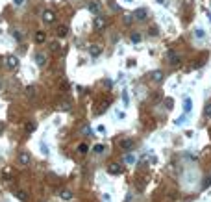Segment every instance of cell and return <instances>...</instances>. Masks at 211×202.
I'll return each instance as SVG.
<instances>
[{"label": "cell", "instance_id": "obj_1", "mask_svg": "<svg viewBox=\"0 0 211 202\" xmlns=\"http://www.w3.org/2000/svg\"><path fill=\"white\" fill-rule=\"evenodd\" d=\"M167 58H169V63L172 65V67H176V65H180V61H182V58H180V54H178V52H174V50H169Z\"/></svg>", "mask_w": 211, "mask_h": 202}, {"label": "cell", "instance_id": "obj_2", "mask_svg": "<svg viewBox=\"0 0 211 202\" xmlns=\"http://www.w3.org/2000/svg\"><path fill=\"white\" fill-rule=\"evenodd\" d=\"M17 161H19L21 165H24V167H28V165H30V161H32V158H30V154L26 152V150H22V152H19Z\"/></svg>", "mask_w": 211, "mask_h": 202}, {"label": "cell", "instance_id": "obj_13", "mask_svg": "<svg viewBox=\"0 0 211 202\" xmlns=\"http://www.w3.org/2000/svg\"><path fill=\"white\" fill-rule=\"evenodd\" d=\"M191 109H193V100L187 97V98L183 100V111L185 113H191Z\"/></svg>", "mask_w": 211, "mask_h": 202}, {"label": "cell", "instance_id": "obj_18", "mask_svg": "<svg viewBox=\"0 0 211 202\" xmlns=\"http://www.w3.org/2000/svg\"><path fill=\"white\" fill-rule=\"evenodd\" d=\"M204 117H205V119H211V102L205 104V108H204Z\"/></svg>", "mask_w": 211, "mask_h": 202}, {"label": "cell", "instance_id": "obj_30", "mask_svg": "<svg viewBox=\"0 0 211 202\" xmlns=\"http://www.w3.org/2000/svg\"><path fill=\"white\" fill-rule=\"evenodd\" d=\"M59 47H61L59 43H52V52H59Z\"/></svg>", "mask_w": 211, "mask_h": 202}, {"label": "cell", "instance_id": "obj_34", "mask_svg": "<svg viewBox=\"0 0 211 202\" xmlns=\"http://www.w3.org/2000/svg\"><path fill=\"white\" fill-rule=\"evenodd\" d=\"M148 32H150V35H158V28H155V26H152V28L148 30Z\"/></svg>", "mask_w": 211, "mask_h": 202}, {"label": "cell", "instance_id": "obj_8", "mask_svg": "<svg viewBox=\"0 0 211 202\" xmlns=\"http://www.w3.org/2000/svg\"><path fill=\"white\" fill-rule=\"evenodd\" d=\"M89 54H91V58H98L102 54V47L100 45H91L89 47Z\"/></svg>", "mask_w": 211, "mask_h": 202}, {"label": "cell", "instance_id": "obj_28", "mask_svg": "<svg viewBox=\"0 0 211 202\" xmlns=\"http://www.w3.org/2000/svg\"><path fill=\"white\" fill-rule=\"evenodd\" d=\"M82 132H83L85 135H93V132H91V128H89L87 124H83V126H82Z\"/></svg>", "mask_w": 211, "mask_h": 202}, {"label": "cell", "instance_id": "obj_26", "mask_svg": "<svg viewBox=\"0 0 211 202\" xmlns=\"http://www.w3.org/2000/svg\"><path fill=\"white\" fill-rule=\"evenodd\" d=\"M165 108H167V109H172L174 108V100L172 98H167V100H165Z\"/></svg>", "mask_w": 211, "mask_h": 202}, {"label": "cell", "instance_id": "obj_5", "mask_svg": "<svg viewBox=\"0 0 211 202\" xmlns=\"http://www.w3.org/2000/svg\"><path fill=\"white\" fill-rule=\"evenodd\" d=\"M93 24H94V28L98 30V32H102V30H106V26H108V22H106V19L104 17H94V21H93Z\"/></svg>", "mask_w": 211, "mask_h": 202}, {"label": "cell", "instance_id": "obj_3", "mask_svg": "<svg viewBox=\"0 0 211 202\" xmlns=\"http://www.w3.org/2000/svg\"><path fill=\"white\" fill-rule=\"evenodd\" d=\"M4 65H6L8 69H17V67H19L17 56H6V59H4Z\"/></svg>", "mask_w": 211, "mask_h": 202}, {"label": "cell", "instance_id": "obj_33", "mask_svg": "<svg viewBox=\"0 0 211 202\" xmlns=\"http://www.w3.org/2000/svg\"><path fill=\"white\" fill-rule=\"evenodd\" d=\"M61 109H70V104L69 102H61V106H59Z\"/></svg>", "mask_w": 211, "mask_h": 202}, {"label": "cell", "instance_id": "obj_38", "mask_svg": "<svg viewBox=\"0 0 211 202\" xmlns=\"http://www.w3.org/2000/svg\"><path fill=\"white\" fill-rule=\"evenodd\" d=\"M209 21H211V15H209Z\"/></svg>", "mask_w": 211, "mask_h": 202}, {"label": "cell", "instance_id": "obj_37", "mask_svg": "<svg viewBox=\"0 0 211 202\" xmlns=\"http://www.w3.org/2000/svg\"><path fill=\"white\" fill-rule=\"evenodd\" d=\"M72 2H78V0H72Z\"/></svg>", "mask_w": 211, "mask_h": 202}, {"label": "cell", "instance_id": "obj_27", "mask_svg": "<svg viewBox=\"0 0 211 202\" xmlns=\"http://www.w3.org/2000/svg\"><path fill=\"white\" fill-rule=\"evenodd\" d=\"M132 22H133V15H126V17H124V24H126V26H130Z\"/></svg>", "mask_w": 211, "mask_h": 202}, {"label": "cell", "instance_id": "obj_25", "mask_svg": "<svg viewBox=\"0 0 211 202\" xmlns=\"http://www.w3.org/2000/svg\"><path fill=\"white\" fill-rule=\"evenodd\" d=\"M17 199L22 200V202H26V200H28V195L24 193V191H19V193H17Z\"/></svg>", "mask_w": 211, "mask_h": 202}, {"label": "cell", "instance_id": "obj_29", "mask_svg": "<svg viewBox=\"0 0 211 202\" xmlns=\"http://www.w3.org/2000/svg\"><path fill=\"white\" fill-rule=\"evenodd\" d=\"M122 102L126 104V106L130 104V97H128V93H126V91H124V93H122Z\"/></svg>", "mask_w": 211, "mask_h": 202}, {"label": "cell", "instance_id": "obj_23", "mask_svg": "<svg viewBox=\"0 0 211 202\" xmlns=\"http://www.w3.org/2000/svg\"><path fill=\"white\" fill-rule=\"evenodd\" d=\"M109 9H111V11H120V6L117 2H113V0H109Z\"/></svg>", "mask_w": 211, "mask_h": 202}, {"label": "cell", "instance_id": "obj_11", "mask_svg": "<svg viewBox=\"0 0 211 202\" xmlns=\"http://www.w3.org/2000/svg\"><path fill=\"white\" fill-rule=\"evenodd\" d=\"M89 11L93 15H98L100 13V4L98 2H89Z\"/></svg>", "mask_w": 211, "mask_h": 202}, {"label": "cell", "instance_id": "obj_17", "mask_svg": "<svg viewBox=\"0 0 211 202\" xmlns=\"http://www.w3.org/2000/svg\"><path fill=\"white\" fill-rule=\"evenodd\" d=\"M87 152H89V146L85 145V143L78 145V154H82V156H83V154H87Z\"/></svg>", "mask_w": 211, "mask_h": 202}, {"label": "cell", "instance_id": "obj_12", "mask_svg": "<svg viewBox=\"0 0 211 202\" xmlns=\"http://www.w3.org/2000/svg\"><path fill=\"white\" fill-rule=\"evenodd\" d=\"M152 80L155 84H161L163 82V72H161V70H154V72H152Z\"/></svg>", "mask_w": 211, "mask_h": 202}, {"label": "cell", "instance_id": "obj_36", "mask_svg": "<svg viewBox=\"0 0 211 202\" xmlns=\"http://www.w3.org/2000/svg\"><path fill=\"white\" fill-rule=\"evenodd\" d=\"M24 2H26V0H13V4H15V6H22Z\"/></svg>", "mask_w": 211, "mask_h": 202}, {"label": "cell", "instance_id": "obj_19", "mask_svg": "<svg viewBox=\"0 0 211 202\" xmlns=\"http://www.w3.org/2000/svg\"><path fill=\"white\" fill-rule=\"evenodd\" d=\"M61 199H63V200H70V199H72V193H70L69 189H63V191H61Z\"/></svg>", "mask_w": 211, "mask_h": 202}, {"label": "cell", "instance_id": "obj_6", "mask_svg": "<svg viewBox=\"0 0 211 202\" xmlns=\"http://www.w3.org/2000/svg\"><path fill=\"white\" fill-rule=\"evenodd\" d=\"M108 173L113 174V176H119L120 173H122V165H120V163H111L108 167Z\"/></svg>", "mask_w": 211, "mask_h": 202}, {"label": "cell", "instance_id": "obj_14", "mask_svg": "<svg viewBox=\"0 0 211 202\" xmlns=\"http://www.w3.org/2000/svg\"><path fill=\"white\" fill-rule=\"evenodd\" d=\"M44 41H47V33H44V32H37V33H35V43L41 45Z\"/></svg>", "mask_w": 211, "mask_h": 202}, {"label": "cell", "instance_id": "obj_9", "mask_svg": "<svg viewBox=\"0 0 211 202\" xmlns=\"http://www.w3.org/2000/svg\"><path fill=\"white\" fill-rule=\"evenodd\" d=\"M35 63H37V67H44L47 65V54H43V52L35 54Z\"/></svg>", "mask_w": 211, "mask_h": 202}, {"label": "cell", "instance_id": "obj_4", "mask_svg": "<svg viewBox=\"0 0 211 202\" xmlns=\"http://www.w3.org/2000/svg\"><path fill=\"white\" fill-rule=\"evenodd\" d=\"M119 146H120L122 150H128V152H130V150L135 146V141H133V139H120V141H119Z\"/></svg>", "mask_w": 211, "mask_h": 202}, {"label": "cell", "instance_id": "obj_35", "mask_svg": "<svg viewBox=\"0 0 211 202\" xmlns=\"http://www.w3.org/2000/svg\"><path fill=\"white\" fill-rule=\"evenodd\" d=\"M41 150H43V154H44V156L48 154V148H47V145H44V143H41Z\"/></svg>", "mask_w": 211, "mask_h": 202}, {"label": "cell", "instance_id": "obj_21", "mask_svg": "<svg viewBox=\"0 0 211 202\" xmlns=\"http://www.w3.org/2000/svg\"><path fill=\"white\" fill-rule=\"evenodd\" d=\"M194 37H196V39H204V37H205V32H204L202 28L194 30Z\"/></svg>", "mask_w": 211, "mask_h": 202}, {"label": "cell", "instance_id": "obj_7", "mask_svg": "<svg viewBox=\"0 0 211 202\" xmlns=\"http://www.w3.org/2000/svg\"><path fill=\"white\" fill-rule=\"evenodd\" d=\"M43 21L47 22V24H50V22H54V21H56V13H54L52 9H47V11L43 13Z\"/></svg>", "mask_w": 211, "mask_h": 202}, {"label": "cell", "instance_id": "obj_22", "mask_svg": "<svg viewBox=\"0 0 211 202\" xmlns=\"http://www.w3.org/2000/svg\"><path fill=\"white\" fill-rule=\"evenodd\" d=\"M35 128H37V124H35V123H26V132L28 134L35 132Z\"/></svg>", "mask_w": 211, "mask_h": 202}, {"label": "cell", "instance_id": "obj_31", "mask_svg": "<svg viewBox=\"0 0 211 202\" xmlns=\"http://www.w3.org/2000/svg\"><path fill=\"white\" fill-rule=\"evenodd\" d=\"M9 174H11V171H9V169H4V171H2V176H4L6 180L9 178Z\"/></svg>", "mask_w": 211, "mask_h": 202}, {"label": "cell", "instance_id": "obj_24", "mask_svg": "<svg viewBox=\"0 0 211 202\" xmlns=\"http://www.w3.org/2000/svg\"><path fill=\"white\" fill-rule=\"evenodd\" d=\"M124 161H126L128 165H132V163H135V156H133V154H126V158H124Z\"/></svg>", "mask_w": 211, "mask_h": 202}, {"label": "cell", "instance_id": "obj_39", "mask_svg": "<svg viewBox=\"0 0 211 202\" xmlns=\"http://www.w3.org/2000/svg\"><path fill=\"white\" fill-rule=\"evenodd\" d=\"M0 87H2V84H0Z\"/></svg>", "mask_w": 211, "mask_h": 202}, {"label": "cell", "instance_id": "obj_10", "mask_svg": "<svg viewBox=\"0 0 211 202\" xmlns=\"http://www.w3.org/2000/svg\"><path fill=\"white\" fill-rule=\"evenodd\" d=\"M146 9H137V11H135L133 13V17L135 19H137V21H146Z\"/></svg>", "mask_w": 211, "mask_h": 202}, {"label": "cell", "instance_id": "obj_15", "mask_svg": "<svg viewBox=\"0 0 211 202\" xmlns=\"http://www.w3.org/2000/svg\"><path fill=\"white\" fill-rule=\"evenodd\" d=\"M67 33H69V28L65 26V24H61V26H58V35H59V37H65Z\"/></svg>", "mask_w": 211, "mask_h": 202}, {"label": "cell", "instance_id": "obj_16", "mask_svg": "<svg viewBox=\"0 0 211 202\" xmlns=\"http://www.w3.org/2000/svg\"><path fill=\"white\" fill-rule=\"evenodd\" d=\"M33 95H35V87H33V85H28V87H26V97L30 100H33Z\"/></svg>", "mask_w": 211, "mask_h": 202}, {"label": "cell", "instance_id": "obj_20", "mask_svg": "<svg viewBox=\"0 0 211 202\" xmlns=\"http://www.w3.org/2000/svg\"><path fill=\"white\" fill-rule=\"evenodd\" d=\"M94 154H104V150H106V146L102 145V143H100V145H94Z\"/></svg>", "mask_w": 211, "mask_h": 202}, {"label": "cell", "instance_id": "obj_32", "mask_svg": "<svg viewBox=\"0 0 211 202\" xmlns=\"http://www.w3.org/2000/svg\"><path fill=\"white\" fill-rule=\"evenodd\" d=\"M132 41H133V43H139V41H141V35H139V33H133V35H132Z\"/></svg>", "mask_w": 211, "mask_h": 202}]
</instances>
